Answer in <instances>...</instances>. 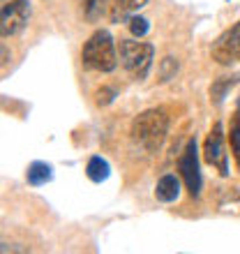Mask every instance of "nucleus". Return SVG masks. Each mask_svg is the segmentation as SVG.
Listing matches in <instances>:
<instances>
[{"label":"nucleus","instance_id":"f03ea898","mask_svg":"<svg viewBox=\"0 0 240 254\" xmlns=\"http://www.w3.org/2000/svg\"><path fill=\"white\" fill-rule=\"evenodd\" d=\"M81 61H83V67L93 72H114L118 65V49L114 44V37L107 30L93 33L81 49Z\"/></svg>","mask_w":240,"mask_h":254},{"label":"nucleus","instance_id":"20e7f679","mask_svg":"<svg viewBox=\"0 0 240 254\" xmlns=\"http://www.w3.org/2000/svg\"><path fill=\"white\" fill-rule=\"evenodd\" d=\"M30 16V5L28 0H2L0 2V33L2 37H12L21 33Z\"/></svg>","mask_w":240,"mask_h":254},{"label":"nucleus","instance_id":"1a4fd4ad","mask_svg":"<svg viewBox=\"0 0 240 254\" xmlns=\"http://www.w3.org/2000/svg\"><path fill=\"white\" fill-rule=\"evenodd\" d=\"M178 194H180V181L176 178V176L167 174V176H162L160 183L155 185V196L160 201H164V203H171V201L178 199Z\"/></svg>","mask_w":240,"mask_h":254},{"label":"nucleus","instance_id":"9b49d317","mask_svg":"<svg viewBox=\"0 0 240 254\" xmlns=\"http://www.w3.org/2000/svg\"><path fill=\"white\" fill-rule=\"evenodd\" d=\"M86 174H88V178H90L93 183H102V181H107V178H109L111 167H109V162L104 160V157L95 155V157H90V160H88Z\"/></svg>","mask_w":240,"mask_h":254},{"label":"nucleus","instance_id":"f8f14e48","mask_svg":"<svg viewBox=\"0 0 240 254\" xmlns=\"http://www.w3.org/2000/svg\"><path fill=\"white\" fill-rule=\"evenodd\" d=\"M229 141H231V153L240 167V100L236 104V111L231 116V129H229Z\"/></svg>","mask_w":240,"mask_h":254},{"label":"nucleus","instance_id":"f257e3e1","mask_svg":"<svg viewBox=\"0 0 240 254\" xmlns=\"http://www.w3.org/2000/svg\"><path fill=\"white\" fill-rule=\"evenodd\" d=\"M169 132V116L164 109H148L143 114H139L132 121V134L134 143H139L143 150L155 153L160 150Z\"/></svg>","mask_w":240,"mask_h":254},{"label":"nucleus","instance_id":"7ed1b4c3","mask_svg":"<svg viewBox=\"0 0 240 254\" xmlns=\"http://www.w3.org/2000/svg\"><path fill=\"white\" fill-rule=\"evenodd\" d=\"M153 54H155V49H153V44H148V42L122 40L118 44L120 63L125 67V72L136 81L148 76L150 65H153Z\"/></svg>","mask_w":240,"mask_h":254},{"label":"nucleus","instance_id":"39448f33","mask_svg":"<svg viewBox=\"0 0 240 254\" xmlns=\"http://www.w3.org/2000/svg\"><path fill=\"white\" fill-rule=\"evenodd\" d=\"M203 157L213 169H217L220 176H229V153L227 146H224V129H222V123H215L210 127V132L206 136V143H203Z\"/></svg>","mask_w":240,"mask_h":254},{"label":"nucleus","instance_id":"9d476101","mask_svg":"<svg viewBox=\"0 0 240 254\" xmlns=\"http://www.w3.org/2000/svg\"><path fill=\"white\" fill-rule=\"evenodd\" d=\"M26 178L33 188H40V185H47V183L54 178V169H51V164H47V162H33V164L28 167Z\"/></svg>","mask_w":240,"mask_h":254},{"label":"nucleus","instance_id":"dca6fc26","mask_svg":"<svg viewBox=\"0 0 240 254\" xmlns=\"http://www.w3.org/2000/svg\"><path fill=\"white\" fill-rule=\"evenodd\" d=\"M114 97H116V93L114 90H111V88H100V90H97V104H100V107H107V104H111V102H114Z\"/></svg>","mask_w":240,"mask_h":254},{"label":"nucleus","instance_id":"4468645a","mask_svg":"<svg viewBox=\"0 0 240 254\" xmlns=\"http://www.w3.org/2000/svg\"><path fill=\"white\" fill-rule=\"evenodd\" d=\"M236 81H238V76H231V79H227V76H224V79H222L220 83H217V86L210 88V95H213V100H215V102H222L224 93H227V88H229V86H234Z\"/></svg>","mask_w":240,"mask_h":254},{"label":"nucleus","instance_id":"6e6552de","mask_svg":"<svg viewBox=\"0 0 240 254\" xmlns=\"http://www.w3.org/2000/svg\"><path fill=\"white\" fill-rule=\"evenodd\" d=\"M148 0H111L109 2V19L118 23V21H125L129 16L139 12L141 7H146Z\"/></svg>","mask_w":240,"mask_h":254},{"label":"nucleus","instance_id":"0eeeda50","mask_svg":"<svg viewBox=\"0 0 240 254\" xmlns=\"http://www.w3.org/2000/svg\"><path fill=\"white\" fill-rule=\"evenodd\" d=\"M178 169H180V176L187 185V192L192 196H199L201 192V174H199V155H196V141L189 139L187 141L185 150L180 155L178 160Z\"/></svg>","mask_w":240,"mask_h":254},{"label":"nucleus","instance_id":"ddd939ff","mask_svg":"<svg viewBox=\"0 0 240 254\" xmlns=\"http://www.w3.org/2000/svg\"><path fill=\"white\" fill-rule=\"evenodd\" d=\"M127 26H129V33L134 35V37H143V35L150 30V23H148V19H143V16H129L127 19Z\"/></svg>","mask_w":240,"mask_h":254},{"label":"nucleus","instance_id":"2eb2a0df","mask_svg":"<svg viewBox=\"0 0 240 254\" xmlns=\"http://www.w3.org/2000/svg\"><path fill=\"white\" fill-rule=\"evenodd\" d=\"M102 5H104V0H83V9H86V16L90 21H95L100 16L102 12Z\"/></svg>","mask_w":240,"mask_h":254},{"label":"nucleus","instance_id":"423d86ee","mask_svg":"<svg viewBox=\"0 0 240 254\" xmlns=\"http://www.w3.org/2000/svg\"><path fill=\"white\" fill-rule=\"evenodd\" d=\"M213 61L220 65L240 63V21L217 37L213 44Z\"/></svg>","mask_w":240,"mask_h":254}]
</instances>
